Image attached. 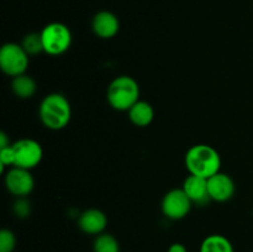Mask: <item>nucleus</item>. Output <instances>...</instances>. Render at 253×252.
Segmentation results:
<instances>
[{
	"mask_svg": "<svg viewBox=\"0 0 253 252\" xmlns=\"http://www.w3.org/2000/svg\"><path fill=\"white\" fill-rule=\"evenodd\" d=\"M184 165L189 174L208 179L220 172L221 157L212 146L199 143V145L192 146L187 151Z\"/></svg>",
	"mask_w": 253,
	"mask_h": 252,
	"instance_id": "obj_1",
	"label": "nucleus"
},
{
	"mask_svg": "<svg viewBox=\"0 0 253 252\" xmlns=\"http://www.w3.org/2000/svg\"><path fill=\"white\" fill-rule=\"evenodd\" d=\"M39 116L42 125L48 130H62L72 119L71 103L61 93L47 94L40 104Z\"/></svg>",
	"mask_w": 253,
	"mask_h": 252,
	"instance_id": "obj_2",
	"label": "nucleus"
},
{
	"mask_svg": "<svg viewBox=\"0 0 253 252\" xmlns=\"http://www.w3.org/2000/svg\"><path fill=\"white\" fill-rule=\"evenodd\" d=\"M140 85L130 76H119L110 82L106 90L109 105L118 111H128L140 100Z\"/></svg>",
	"mask_w": 253,
	"mask_h": 252,
	"instance_id": "obj_3",
	"label": "nucleus"
},
{
	"mask_svg": "<svg viewBox=\"0 0 253 252\" xmlns=\"http://www.w3.org/2000/svg\"><path fill=\"white\" fill-rule=\"evenodd\" d=\"M40 34L43 44V52L49 56H61L66 53L73 40L71 29L62 22H49Z\"/></svg>",
	"mask_w": 253,
	"mask_h": 252,
	"instance_id": "obj_4",
	"label": "nucleus"
},
{
	"mask_svg": "<svg viewBox=\"0 0 253 252\" xmlns=\"http://www.w3.org/2000/svg\"><path fill=\"white\" fill-rule=\"evenodd\" d=\"M29 67V54L21 44L7 42L0 48V68L7 77H19L25 74Z\"/></svg>",
	"mask_w": 253,
	"mask_h": 252,
	"instance_id": "obj_5",
	"label": "nucleus"
},
{
	"mask_svg": "<svg viewBox=\"0 0 253 252\" xmlns=\"http://www.w3.org/2000/svg\"><path fill=\"white\" fill-rule=\"evenodd\" d=\"M15 155L14 167L24 168L31 170L41 163L43 157L42 146L32 138H21L12 143Z\"/></svg>",
	"mask_w": 253,
	"mask_h": 252,
	"instance_id": "obj_6",
	"label": "nucleus"
},
{
	"mask_svg": "<svg viewBox=\"0 0 253 252\" xmlns=\"http://www.w3.org/2000/svg\"><path fill=\"white\" fill-rule=\"evenodd\" d=\"M192 200L188 198L182 188H174L165 194L162 199V212L167 219L182 220L190 212Z\"/></svg>",
	"mask_w": 253,
	"mask_h": 252,
	"instance_id": "obj_7",
	"label": "nucleus"
},
{
	"mask_svg": "<svg viewBox=\"0 0 253 252\" xmlns=\"http://www.w3.org/2000/svg\"><path fill=\"white\" fill-rule=\"evenodd\" d=\"M7 192L16 198H27L35 188V179L29 169L19 167L9 168L4 177Z\"/></svg>",
	"mask_w": 253,
	"mask_h": 252,
	"instance_id": "obj_8",
	"label": "nucleus"
},
{
	"mask_svg": "<svg viewBox=\"0 0 253 252\" xmlns=\"http://www.w3.org/2000/svg\"><path fill=\"white\" fill-rule=\"evenodd\" d=\"M236 190L234 179L226 173L220 170L216 174L208 178V193L210 200L217 203H224L231 199Z\"/></svg>",
	"mask_w": 253,
	"mask_h": 252,
	"instance_id": "obj_9",
	"label": "nucleus"
},
{
	"mask_svg": "<svg viewBox=\"0 0 253 252\" xmlns=\"http://www.w3.org/2000/svg\"><path fill=\"white\" fill-rule=\"evenodd\" d=\"M91 30L99 39L110 40L120 31V20L114 12L103 10L94 15L91 20Z\"/></svg>",
	"mask_w": 253,
	"mask_h": 252,
	"instance_id": "obj_10",
	"label": "nucleus"
},
{
	"mask_svg": "<svg viewBox=\"0 0 253 252\" xmlns=\"http://www.w3.org/2000/svg\"><path fill=\"white\" fill-rule=\"evenodd\" d=\"M108 225V217L105 212L99 209H86L81 212L78 217V226L84 234L98 235L103 234Z\"/></svg>",
	"mask_w": 253,
	"mask_h": 252,
	"instance_id": "obj_11",
	"label": "nucleus"
},
{
	"mask_svg": "<svg viewBox=\"0 0 253 252\" xmlns=\"http://www.w3.org/2000/svg\"><path fill=\"white\" fill-rule=\"evenodd\" d=\"M182 189L188 195L193 204L204 205L210 200L208 193V179L198 175L189 174L183 182Z\"/></svg>",
	"mask_w": 253,
	"mask_h": 252,
	"instance_id": "obj_12",
	"label": "nucleus"
},
{
	"mask_svg": "<svg viewBox=\"0 0 253 252\" xmlns=\"http://www.w3.org/2000/svg\"><path fill=\"white\" fill-rule=\"evenodd\" d=\"M128 120L137 127H147L155 119V109L150 103L145 100H138L133 104L132 108L127 111Z\"/></svg>",
	"mask_w": 253,
	"mask_h": 252,
	"instance_id": "obj_13",
	"label": "nucleus"
},
{
	"mask_svg": "<svg viewBox=\"0 0 253 252\" xmlns=\"http://www.w3.org/2000/svg\"><path fill=\"white\" fill-rule=\"evenodd\" d=\"M11 90L17 98L30 99L36 93L37 84L32 77L27 76V74H21V76L12 78Z\"/></svg>",
	"mask_w": 253,
	"mask_h": 252,
	"instance_id": "obj_14",
	"label": "nucleus"
},
{
	"mask_svg": "<svg viewBox=\"0 0 253 252\" xmlns=\"http://www.w3.org/2000/svg\"><path fill=\"white\" fill-rule=\"evenodd\" d=\"M200 252H235V250L231 241L224 235L212 234L203 240Z\"/></svg>",
	"mask_w": 253,
	"mask_h": 252,
	"instance_id": "obj_15",
	"label": "nucleus"
},
{
	"mask_svg": "<svg viewBox=\"0 0 253 252\" xmlns=\"http://www.w3.org/2000/svg\"><path fill=\"white\" fill-rule=\"evenodd\" d=\"M94 252H120V244L115 236L108 232L95 236L93 242Z\"/></svg>",
	"mask_w": 253,
	"mask_h": 252,
	"instance_id": "obj_16",
	"label": "nucleus"
},
{
	"mask_svg": "<svg viewBox=\"0 0 253 252\" xmlns=\"http://www.w3.org/2000/svg\"><path fill=\"white\" fill-rule=\"evenodd\" d=\"M21 46L29 56H35V54H39L40 52H43L41 34H37V32H30V34H27L22 39Z\"/></svg>",
	"mask_w": 253,
	"mask_h": 252,
	"instance_id": "obj_17",
	"label": "nucleus"
},
{
	"mask_svg": "<svg viewBox=\"0 0 253 252\" xmlns=\"http://www.w3.org/2000/svg\"><path fill=\"white\" fill-rule=\"evenodd\" d=\"M16 246L15 234L9 229H2L0 231V252H14Z\"/></svg>",
	"mask_w": 253,
	"mask_h": 252,
	"instance_id": "obj_18",
	"label": "nucleus"
},
{
	"mask_svg": "<svg viewBox=\"0 0 253 252\" xmlns=\"http://www.w3.org/2000/svg\"><path fill=\"white\" fill-rule=\"evenodd\" d=\"M12 211L17 217L25 219L31 214V204L26 198H17L16 202L14 203V207H12Z\"/></svg>",
	"mask_w": 253,
	"mask_h": 252,
	"instance_id": "obj_19",
	"label": "nucleus"
},
{
	"mask_svg": "<svg viewBox=\"0 0 253 252\" xmlns=\"http://www.w3.org/2000/svg\"><path fill=\"white\" fill-rule=\"evenodd\" d=\"M167 252H188L187 247L183 244H179V242H175V244H172L169 247H168Z\"/></svg>",
	"mask_w": 253,
	"mask_h": 252,
	"instance_id": "obj_20",
	"label": "nucleus"
},
{
	"mask_svg": "<svg viewBox=\"0 0 253 252\" xmlns=\"http://www.w3.org/2000/svg\"><path fill=\"white\" fill-rule=\"evenodd\" d=\"M12 143H10L9 137L5 132H0V148H5V147H9L11 146Z\"/></svg>",
	"mask_w": 253,
	"mask_h": 252,
	"instance_id": "obj_21",
	"label": "nucleus"
}]
</instances>
